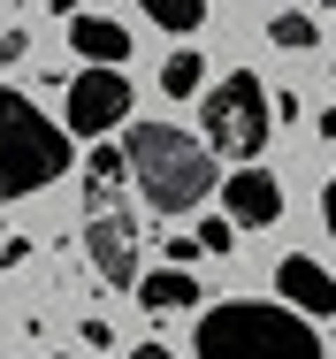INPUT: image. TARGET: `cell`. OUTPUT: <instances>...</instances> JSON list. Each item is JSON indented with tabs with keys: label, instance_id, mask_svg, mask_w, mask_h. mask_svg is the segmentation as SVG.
I'll list each match as a JSON object with an SVG mask.
<instances>
[{
	"label": "cell",
	"instance_id": "cell-1",
	"mask_svg": "<svg viewBox=\"0 0 336 359\" xmlns=\"http://www.w3.org/2000/svg\"><path fill=\"white\" fill-rule=\"evenodd\" d=\"M199 359H329L321 352V329L290 306L268 298H222L199 313Z\"/></svg>",
	"mask_w": 336,
	"mask_h": 359
},
{
	"label": "cell",
	"instance_id": "cell-2",
	"mask_svg": "<svg viewBox=\"0 0 336 359\" xmlns=\"http://www.w3.org/2000/svg\"><path fill=\"white\" fill-rule=\"evenodd\" d=\"M123 153H130V176L145 191V207H161V215H184V207H199L214 191V145L176 130V123H130Z\"/></svg>",
	"mask_w": 336,
	"mask_h": 359
},
{
	"label": "cell",
	"instance_id": "cell-3",
	"mask_svg": "<svg viewBox=\"0 0 336 359\" xmlns=\"http://www.w3.org/2000/svg\"><path fill=\"white\" fill-rule=\"evenodd\" d=\"M62 176H69V130H54V115H39L15 84H0V207Z\"/></svg>",
	"mask_w": 336,
	"mask_h": 359
},
{
	"label": "cell",
	"instance_id": "cell-4",
	"mask_svg": "<svg viewBox=\"0 0 336 359\" xmlns=\"http://www.w3.org/2000/svg\"><path fill=\"white\" fill-rule=\"evenodd\" d=\"M199 123H206V145H214V153H229L237 168H253V161L268 153L275 100H268V84H260L253 69H229L222 84H206V107H199Z\"/></svg>",
	"mask_w": 336,
	"mask_h": 359
},
{
	"label": "cell",
	"instance_id": "cell-5",
	"mask_svg": "<svg viewBox=\"0 0 336 359\" xmlns=\"http://www.w3.org/2000/svg\"><path fill=\"white\" fill-rule=\"evenodd\" d=\"M115 123H130V84H123V69L69 76V130L76 138H107Z\"/></svg>",
	"mask_w": 336,
	"mask_h": 359
},
{
	"label": "cell",
	"instance_id": "cell-6",
	"mask_svg": "<svg viewBox=\"0 0 336 359\" xmlns=\"http://www.w3.org/2000/svg\"><path fill=\"white\" fill-rule=\"evenodd\" d=\"M84 252L100 268V283H137V222L123 207H100L84 222Z\"/></svg>",
	"mask_w": 336,
	"mask_h": 359
},
{
	"label": "cell",
	"instance_id": "cell-7",
	"mask_svg": "<svg viewBox=\"0 0 336 359\" xmlns=\"http://www.w3.org/2000/svg\"><path fill=\"white\" fill-rule=\"evenodd\" d=\"M275 290H283V306L306 313V321H329L336 313V276L321 260H306V252H283V260H275Z\"/></svg>",
	"mask_w": 336,
	"mask_h": 359
},
{
	"label": "cell",
	"instance_id": "cell-8",
	"mask_svg": "<svg viewBox=\"0 0 336 359\" xmlns=\"http://www.w3.org/2000/svg\"><path fill=\"white\" fill-rule=\"evenodd\" d=\"M222 207H229L237 229H268V222L283 215V184H275L268 168H237V176L222 184Z\"/></svg>",
	"mask_w": 336,
	"mask_h": 359
},
{
	"label": "cell",
	"instance_id": "cell-9",
	"mask_svg": "<svg viewBox=\"0 0 336 359\" xmlns=\"http://www.w3.org/2000/svg\"><path fill=\"white\" fill-rule=\"evenodd\" d=\"M69 39H76V54H84L92 69H123V62H130V23H115V15H76Z\"/></svg>",
	"mask_w": 336,
	"mask_h": 359
},
{
	"label": "cell",
	"instance_id": "cell-10",
	"mask_svg": "<svg viewBox=\"0 0 336 359\" xmlns=\"http://www.w3.org/2000/svg\"><path fill=\"white\" fill-rule=\"evenodd\" d=\"M137 306L145 313H191L199 306V283L184 268H153V276H137Z\"/></svg>",
	"mask_w": 336,
	"mask_h": 359
},
{
	"label": "cell",
	"instance_id": "cell-11",
	"mask_svg": "<svg viewBox=\"0 0 336 359\" xmlns=\"http://www.w3.org/2000/svg\"><path fill=\"white\" fill-rule=\"evenodd\" d=\"M123 176H130V153H123V145H92V161H84V207H92V215L115 207Z\"/></svg>",
	"mask_w": 336,
	"mask_h": 359
},
{
	"label": "cell",
	"instance_id": "cell-12",
	"mask_svg": "<svg viewBox=\"0 0 336 359\" xmlns=\"http://www.w3.org/2000/svg\"><path fill=\"white\" fill-rule=\"evenodd\" d=\"M137 8H145L168 39H191V31L206 23V0H137Z\"/></svg>",
	"mask_w": 336,
	"mask_h": 359
},
{
	"label": "cell",
	"instance_id": "cell-13",
	"mask_svg": "<svg viewBox=\"0 0 336 359\" xmlns=\"http://www.w3.org/2000/svg\"><path fill=\"white\" fill-rule=\"evenodd\" d=\"M199 84H206V62L191 54V46H176V54L161 62V92H168V100H191Z\"/></svg>",
	"mask_w": 336,
	"mask_h": 359
},
{
	"label": "cell",
	"instance_id": "cell-14",
	"mask_svg": "<svg viewBox=\"0 0 336 359\" xmlns=\"http://www.w3.org/2000/svg\"><path fill=\"white\" fill-rule=\"evenodd\" d=\"M314 39H321V23H314V15H298V8H290V15H275V23H268V46H283V54H306Z\"/></svg>",
	"mask_w": 336,
	"mask_h": 359
},
{
	"label": "cell",
	"instance_id": "cell-15",
	"mask_svg": "<svg viewBox=\"0 0 336 359\" xmlns=\"http://www.w3.org/2000/svg\"><path fill=\"white\" fill-rule=\"evenodd\" d=\"M229 245H237V222H229V215L199 222V252H229Z\"/></svg>",
	"mask_w": 336,
	"mask_h": 359
},
{
	"label": "cell",
	"instance_id": "cell-16",
	"mask_svg": "<svg viewBox=\"0 0 336 359\" xmlns=\"http://www.w3.org/2000/svg\"><path fill=\"white\" fill-rule=\"evenodd\" d=\"M199 260V237H184V229H168V268H191Z\"/></svg>",
	"mask_w": 336,
	"mask_h": 359
},
{
	"label": "cell",
	"instance_id": "cell-17",
	"mask_svg": "<svg viewBox=\"0 0 336 359\" xmlns=\"http://www.w3.org/2000/svg\"><path fill=\"white\" fill-rule=\"evenodd\" d=\"M321 222H329V245H336V176L321 184Z\"/></svg>",
	"mask_w": 336,
	"mask_h": 359
},
{
	"label": "cell",
	"instance_id": "cell-18",
	"mask_svg": "<svg viewBox=\"0 0 336 359\" xmlns=\"http://www.w3.org/2000/svg\"><path fill=\"white\" fill-rule=\"evenodd\" d=\"M130 359H176V352H168V344H137Z\"/></svg>",
	"mask_w": 336,
	"mask_h": 359
},
{
	"label": "cell",
	"instance_id": "cell-19",
	"mask_svg": "<svg viewBox=\"0 0 336 359\" xmlns=\"http://www.w3.org/2000/svg\"><path fill=\"white\" fill-rule=\"evenodd\" d=\"M46 8H54V15H69V23H76V8H84V0H46Z\"/></svg>",
	"mask_w": 336,
	"mask_h": 359
},
{
	"label": "cell",
	"instance_id": "cell-20",
	"mask_svg": "<svg viewBox=\"0 0 336 359\" xmlns=\"http://www.w3.org/2000/svg\"><path fill=\"white\" fill-rule=\"evenodd\" d=\"M54 359H69V352H54Z\"/></svg>",
	"mask_w": 336,
	"mask_h": 359
}]
</instances>
